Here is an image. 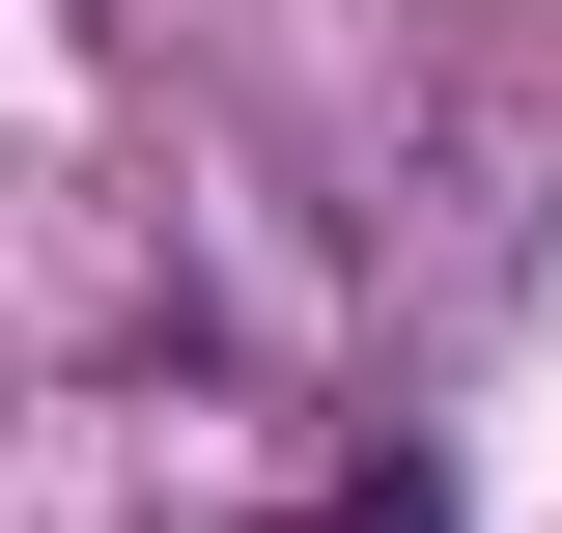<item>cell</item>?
I'll use <instances>...</instances> for the list:
<instances>
[{
    "instance_id": "cell-1",
    "label": "cell",
    "mask_w": 562,
    "mask_h": 533,
    "mask_svg": "<svg viewBox=\"0 0 562 533\" xmlns=\"http://www.w3.org/2000/svg\"><path fill=\"white\" fill-rule=\"evenodd\" d=\"M281 533H450V477H422V450H366V477H310Z\"/></svg>"
}]
</instances>
